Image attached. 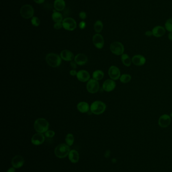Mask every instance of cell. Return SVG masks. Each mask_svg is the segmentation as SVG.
Instances as JSON below:
<instances>
[{"label": "cell", "mask_w": 172, "mask_h": 172, "mask_svg": "<svg viewBox=\"0 0 172 172\" xmlns=\"http://www.w3.org/2000/svg\"><path fill=\"white\" fill-rule=\"evenodd\" d=\"M170 116L171 117H172V112L171 113Z\"/></svg>", "instance_id": "42"}, {"label": "cell", "mask_w": 172, "mask_h": 172, "mask_svg": "<svg viewBox=\"0 0 172 172\" xmlns=\"http://www.w3.org/2000/svg\"><path fill=\"white\" fill-rule=\"evenodd\" d=\"M55 135V132L53 130H48L45 132V136L49 138L53 137Z\"/></svg>", "instance_id": "31"}, {"label": "cell", "mask_w": 172, "mask_h": 172, "mask_svg": "<svg viewBox=\"0 0 172 172\" xmlns=\"http://www.w3.org/2000/svg\"><path fill=\"white\" fill-rule=\"evenodd\" d=\"M70 75H72V76H75V75H77V72H76V70H71L70 71Z\"/></svg>", "instance_id": "36"}, {"label": "cell", "mask_w": 172, "mask_h": 172, "mask_svg": "<svg viewBox=\"0 0 172 172\" xmlns=\"http://www.w3.org/2000/svg\"><path fill=\"white\" fill-rule=\"evenodd\" d=\"M62 24L64 28L68 31H73L77 27V23L75 20L70 17L64 19L62 21Z\"/></svg>", "instance_id": "7"}, {"label": "cell", "mask_w": 172, "mask_h": 172, "mask_svg": "<svg viewBox=\"0 0 172 172\" xmlns=\"http://www.w3.org/2000/svg\"><path fill=\"white\" fill-rule=\"evenodd\" d=\"M171 117L168 114H163L160 116L158 121V124L160 127L166 128L170 125Z\"/></svg>", "instance_id": "10"}, {"label": "cell", "mask_w": 172, "mask_h": 172, "mask_svg": "<svg viewBox=\"0 0 172 172\" xmlns=\"http://www.w3.org/2000/svg\"><path fill=\"white\" fill-rule=\"evenodd\" d=\"M77 78L79 81L86 82L90 80V75L89 72L85 70H79L77 72Z\"/></svg>", "instance_id": "15"}, {"label": "cell", "mask_w": 172, "mask_h": 172, "mask_svg": "<svg viewBox=\"0 0 172 172\" xmlns=\"http://www.w3.org/2000/svg\"><path fill=\"white\" fill-rule=\"evenodd\" d=\"M79 26L81 29H83L86 27V23L84 21H81L79 24Z\"/></svg>", "instance_id": "34"}, {"label": "cell", "mask_w": 172, "mask_h": 172, "mask_svg": "<svg viewBox=\"0 0 172 172\" xmlns=\"http://www.w3.org/2000/svg\"><path fill=\"white\" fill-rule=\"evenodd\" d=\"M86 89L89 93L91 94L96 93L98 92L100 89V84L98 81L94 79H90L87 82Z\"/></svg>", "instance_id": "8"}, {"label": "cell", "mask_w": 172, "mask_h": 172, "mask_svg": "<svg viewBox=\"0 0 172 172\" xmlns=\"http://www.w3.org/2000/svg\"><path fill=\"white\" fill-rule=\"evenodd\" d=\"M166 31L165 27L162 26H157L152 29V32L153 36L155 37H161L165 35Z\"/></svg>", "instance_id": "17"}, {"label": "cell", "mask_w": 172, "mask_h": 172, "mask_svg": "<svg viewBox=\"0 0 172 172\" xmlns=\"http://www.w3.org/2000/svg\"><path fill=\"white\" fill-rule=\"evenodd\" d=\"M65 142L66 144L69 146H71L73 144L74 142V137L72 134H67L65 138Z\"/></svg>", "instance_id": "28"}, {"label": "cell", "mask_w": 172, "mask_h": 172, "mask_svg": "<svg viewBox=\"0 0 172 172\" xmlns=\"http://www.w3.org/2000/svg\"><path fill=\"white\" fill-rule=\"evenodd\" d=\"M131 76L129 74H123L121 75L120 78V82L124 84L128 83L129 82H130L131 80Z\"/></svg>", "instance_id": "26"}, {"label": "cell", "mask_w": 172, "mask_h": 172, "mask_svg": "<svg viewBox=\"0 0 172 172\" xmlns=\"http://www.w3.org/2000/svg\"><path fill=\"white\" fill-rule=\"evenodd\" d=\"M70 65L71 67L74 70H75L77 68V64L75 62V61L74 62L71 61L70 62Z\"/></svg>", "instance_id": "35"}, {"label": "cell", "mask_w": 172, "mask_h": 172, "mask_svg": "<svg viewBox=\"0 0 172 172\" xmlns=\"http://www.w3.org/2000/svg\"><path fill=\"white\" fill-rule=\"evenodd\" d=\"M116 83L112 79H108L105 80L102 84V88L104 91L107 92H110L115 89Z\"/></svg>", "instance_id": "14"}, {"label": "cell", "mask_w": 172, "mask_h": 172, "mask_svg": "<svg viewBox=\"0 0 172 172\" xmlns=\"http://www.w3.org/2000/svg\"><path fill=\"white\" fill-rule=\"evenodd\" d=\"M34 128L38 133H45L49 129V122L43 118H38L34 122Z\"/></svg>", "instance_id": "1"}, {"label": "cell", "mask_w": 172, "mask_h": 172, "mask_svg": "<svg viewBox=\"0 0 172 172\" xmlns=\"http://www.w3.org/2000/svg\"><path fill=\"white\" fill-rule=\"evenodd\" d=\"M70 152V146L66 144H59L55 149L56 156L60 159H63L68 155Z\"/></svg>", "instance_id": "2"}, {"label": "cell", "mask_w": 172, "mask_h": 172, "mask_svg": "<svg viewBox=\"0 0 172 172\" xmlns=\"http://www.w3.org/2000/svg\"><path fill=\"white\" fill-rule=\"evenodd\" d=\"M110 50L113 54L117 55H122L124 52L123 44L119 41L112 42L110 45Z\"/></svg>", "instance_id": "6"}, {"label": "cell", "mask_w": 172, "mask_h": 172, "mask_svg": "<svg viewBox=\"0 0 172 172\" xmlns=\"http://www.w3.org/2000/svg\"><path fill=\"white\" fill-rule=\"evenodd\" d=\"M92 41L95 47L97 49H102L103 48L105 44L104 37L100 34H96L94 35L92 38Z\"/></svg>", "instance_id": "11"}, {"label": "cell", "mask_w": 172, "mask_h": 172, "mask_svg": "<svg viewBox=\"0 0 172 172\" xmlns=\"http://www.w3.org/2000/svg\"><path fill=\"white\" fill-rule=\"evenodd\" d=\"M53 6L57 11H61L65 8V2L64 0H55Z\"/></svg>", "instance_id": "22"}, {"label": "cell", "mask_w": 172, "mask_h": 172, "mask_svg": "<svg viewBox=\"0 0 172 172\" xmlns=\"http://www.w3.org/2000/svg\"><path fill=\"white\" fill-rule=\"evenodd\" d=\"M45 140V135L41 133H37L34 134L31 139V142L32 144L35 145H39L44 143Z\"/></svg>", "instance_id": "12"}, {"label": "cell", "mask_w": 172, "mask_h": 172, "mask_svg": "<svg viewBox=\"0 0 172 172\" xmlns=\"http://www.w3.org/2000/svg\"><path fill=\"white\" fill-rule=\"evenodd\" d=\"M15 171H16V169L15 168L11 167L7 170V172H15Z\"/></svg>", "instance_id": "39"}, {"label": "cell", "mask_w": 172, "mask_h": 172, "mask_svg": "<svg viewBox=\"0 0 172 172\" xmlns=\"http://www.w3.org/2000/svg\"><path fill=\"white\" fill-rule=\"evenodd\" d=\"M24 164V159L21 155H17L15 156L11 160V164L13 167L15 169H19L22 167Z\"/></svg>", "instance_id": "13"}, {"label": "cell", "mask_w": 172, "mask_h": 172, "mask_svg": "<svg viewBox=\"0 0 172 172\" xmlns=\"http://www.w3.org/2000/svg\"><path fill=\"white\" fill-rule=\"evenodd\" d=\"M168 38H169V40L172 41V32H169V34H168Z\"/></svg>", "instance_id": "41"}, {"label": "cell", "mask_w": 172, "mask_h": 172, "mask_svg": "<svg viewBox=\"0 0 172 172\" xmlns=\"http://www.w3.org/2000/svg\"><path fill=\"white\" fill-rule=\"evenodd\" d=\"M145 34H146V36H151L153 35L152 34V31H146V33H145Z\"/></svg>", "instance_id": "37"}, {"label": "cell", "mask_w": 172, "mask_h": 172, "mask_svg": "<svg viewBox=\"0 0 172 172\" xmlns=\"http://www.w3.org/2000/svg\"><path fill=\"white\" fill-rule=\"evenodd\" d=\"M106 105L100 101L93 102L90 106V111L95 115H100L103 113L106 109Z\"/></svg>", "instance_id": "4"}, {"label": "cell", "mask_w": 172, "mask_h": 172, "mask_svg": "<svg viewBox=\"0 0 172 172\" xmlns=\"http://www.w3.org/2000/svg\"><path fill=\"white\" fill-rule=\"evenodd\" d=\"M53 27H54V28L57 29V30L60 29L62 28V27H63V24L61 22H57L54 24Z\"/></svg>", "instance_id": "32"}, {"label": "cell", "mask_w": 172, "mask_h": 172, "mask_svg": "<svg viewBox=\"0 0 172 172\" xmlns=\"http://www.w3.org/2000/svg\"><path fill=\"white\" fill-rule=\"evenodd\" d=\"M94 29L97 33H100L103 29V24L100 20H98L95 22L94 25Z\"/></svg>", "instance_id": "27"}, {"label": "cell", "mask_w": 172, "mask_h": 172, "mask_svg": "<svg viewBox=\"0 0 172 172\" xmlns=\"http://www.w3.org/2000/svg\"><path fill=\"white\" fill-rule=\"evenodd\" d=\"M88 59L86 55L83 54H79L74 57V61L79 65H83L87 63Z\"/></svg>", "instance_id": "19"}, {"label": "cell", "mask_w": 172, "mask_h": 172, "mask_svg": "<svg viewBox=\"0 0 172 172\" xmlns=\"http://www.w3.org/2000/svg\"><path fill=\"white\" fill-rule=\"evenodd\" d=\"M68 157L69 160L72 163H77L79 160V155L77 150H70L68 155Z\"/></svg>", "instance_id": "20"}, {"label": "cell", "mask_w": 172, "mask_h": 172, "mask_svg": "<svg viewBox=\"0 0 172 172\" xmlns=\"http://www.w3.org/2000/svg\"><path fill=\"white\" fill-rule=\"evenodd\" d=\"M45 59L47 64L53 67H59L62 62V59L61 56L55 53L48 54Z\"/></svg>", "instance_id": "3"}, {"label": "cell", "mask_w": 172, "mask_h": 172, "mask_svg": "<svg viewBox=\"0 0 172 172\" xmlns=\"http://www.w3.org/2000/svg\"><path fill=\"white\" fill-rule=\"evenodd\" d=\"M165 29L169 32H172V17L168 19L165 24Z\"/></svg>", "instance_id": "29"}, {"label": "cell", "mask_w": 172, "mask_h": 172, "mask_svg": "<svg viewBox=\"0 0 172 172\" xmlns=\"http://www.w3.org/2000/svg\"><path fill=\"white\" fill-rule=\"evenodd\" d=\"M121 60L124 65L126 67H130L132 63V60L127 54H124L121 55Z\"/></svg>", "instance_id": "23"}, {"label": "cell", "mask_w": 172, "mask_h": 172, "mask_svg": "<svg viewBox=\"0 0 172 172\" xmlns=\"http://www.w3.org/2000/svg\"><path fill=\"white\" fill-rule=\"evenodd\" d=\"M34 1L36 3L40 4L43 3L45 0H34Z\"/></svg>", "instance_id": "38"}, {"label": "cell", "mask_w": 172, "mask_h": 172, "mask_svg": "<svg viewBox=\"0 0 172 172\" xmlns=\"http://www.w3.org/2000/svg\"><path fill=\"white\" fill-rule=\"evenodd\" d=\"M104 77V72L101 70H96L93 73L92 77L95 80L100 81L103 79Z\"/></svg>", "instance_id": "25"}, {"label": "cell", "mask_w": 172, "mask_h": 172, "mask_svg": "<svg viewBox=\"0 0 172 172\" xmlns=\"http://www.w3.org/2000/svg\"><path fill=\"white\" fill-rule=\"evenodd\" d=\"M132 62L136 66H142L146 64V59L143 55L137 54L132 57Z\"/></svg>", "instance_id": "16"}, {"label": "cell", "mask_w": 172, "mask_h": 172, "mask_svg": "<svg viewBox=\"0 0 172 172\" xmlns=\"http://www.w3.org/2000/svg\"><path fill=\"white\" fill-rule=\"evenodd\" d=\"M110 152L109 151V150H107L106 152H105V157H110Z\"/></svg>", "instance_id": "40"}, {"label": "cell", "mask_w": 172, "mask_h": 172, "mask_svg": "<svg viewBox=\"0 0 172 172\" xmlns=\"http://www.w3.org/2000/svg\"><path fill=\"white\" fill-rule=\"evenodd\" d=\"M108 74L110 78L113 80H117L121 77L120 70L118 67L115 65H112L109 68Z\"/></svg>", "instance_id": "9"}, {"label": "cell", "mask_w": 172, "mask_h": 172, "mask_svg": "<svg viewBox=\"0 0 172 172\" xmlns=\"http://www.w3.org/2000/svg\"><path fill=\"white\" fill-rule=\"evenodd\" d=\"M20 15L25 19H29L33 17L34 14V9L30 5H24L20 9Z\"/></svg>", "instance_id": "5"}, {"label": "cell", "mask_w": 172, "mask_h": 172, "mask_svg": "<svg viewBox=\"0 0 172 172\" xmlns=\"http://www.w3.org/2000/svg\"><path fill=\"white\" fill-rule=\"evenodd\" d=\"M31 22L34 26L37 27L40 24V20L37 17H33L31 20Z\"/></svg>", "instance_id": "30"}, {"label": "cell", "mask_w": 172, "mask_h": 172, "mask_svg": "<svg viewBox=\"0 0 172 172\" xmlns=\"http://www.w3.org/2000/svg\"><path fill=\"white\" fill-rule=\"evenodd\" d=\"M79 16L80 18L82 19H85L86 18V13L85 12H81L79 14Z\"/></svg>", "instance_id": "33"}, {"label": "cell", "mask_w": 172, "mask_h": 172, "mask_svg": "<svg viewBox=\"0 0 172 172\" xmlns=\"http://www.w3.org/2000/svg\"><path fill=\"white\" fill-rule=\"evenodd\" d=\"M60 56L62 60L67 62H71L74 59L73 54L68 50H62L61 52Z\"/></svg>", "instance_id": "18"}, {"label": "cell", "mask_w": 172, "mask_h": 172, "mask_svg": "<svg viewBox=\"0 0 172 172\" xmlns=\"http://www.w3.org/2000/svg\"><path fill=\"white\" fill-rule=\"evenodd\" d=\"M77 108L78 110L82 113L89 112L90 109L89 104L85 102H79L77 105Z\"/></svg>", "instance_id": "21"}, {"label": "cell", "mask_w": 172, "mask_h": 172, "mask_svg": "<svg viewBox=\"0 0 172 172\" xmlns=\"http://www.w3.org/2000/svg\"><path fill=\"white\" fill-rule=\"evenodd\" d=\"M52 19L56 23L61 22L63 21V16L62 14L59 12L53 11V13L52 14Z\"/></svg>", "instance_id": "24"}]
</instances>
